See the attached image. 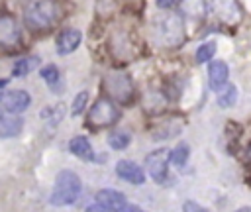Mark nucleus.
Wrapping results in <instances>:
<instances>
[{"label":"nucleus","mask_w":251,"mask_h":212,"mask_svg":"<svg viewBox=\"0 0 251 212\" xmlns=\"http://www.w3.org/2000/svg\"><path fill=\"white\" fill-rule=\"evenodd\" d=\"M61 16V6L55 0H35L24 12V22L33 31H43L51 27Z\"/></svg>","instance_id":"1"},{"label":"nucleus","mask_w":251,"mask_h":212,"mask_svg":"<svg viewBox=\"0 0 251 212\" xmlns=\"http://www.w3.org/2000/svg\"><path fill=\"white\" fill-rule=\"evenodd\" d=\"M80 194V179L76 173L63 169L57 179H55V186L53 192L49 196V202L53 206H69L73 204Z\"/></svg>","instance_id":"2"},{"label":"nucleus","mask_w":251,"mask_h":212,"mask_svg":"<svg viewBox=\"0 0 251 212\" xmlns=\"http://www.w3.org/2000/svg\"><path fill=\"white\" fill-rule=\"evenodd\" d=\"M155 37L167 45V47H176L184 41V24L178 14H165L155 22Z\"/></svg>","instance_id":"3"},{"label":"nucleus","mask_w":251,"mask_h":212,"mask_svg":"<svg viewBox=\"0 0 251 212\" xmlns=\"http://www.w3.org/2000/svg\"><path fill=\"white\" fill-rule=\"evenodd\" d=\"M118 118H120V110L110 98H98L88 112V124L92 128L112 126L114 122H118Z\"/></svg>","instance_id":"4"},{"label":"nucleus","mask_w":251,"mask_h":212,"mask_svg":"<svg viewBox=\"0 0 251 212\" xmlns=\"http://www.w3.org/2000/svg\"><path fill=\"white\" fill-rule=\"evenodd\" d=\"M210 8H212V14L218 22H222L224 26H237L243 18V12L237 4V0H212L210 2Z\"/></svg>","instance_id":"5"},{"label":"nucleus","mask_w":251,"mask_h":212,"mask_svg":"<svg viewBox=\"0 0 251 212\" xmlns=\"http://www.w3.org/2000/svg\"><path fill=\"white\" fill-rule=\"evenodd\" d=\"M106 88H108L110 96H114L120 102H127L133 94L131 80L126 73H110L106 77Z\"/></svg>","instance_id":"6"},{"label":"nucleus","mask_w":251,"mask_h":212,"mask_svg":"<svg viewBox=\"0 0 251 212\" xmlns=\"http://www.w3.org/2000/svg\"><path fill=\"white\" fill-rule=\"evenodd\" d=\"M167 161H171V155L167 149H157L151 151L145 159V169L149 171V175L157 181V183H165L167 181Z\"/></svg>","instance_id":"7"},{"label":"nucleus","mask_w":251,"mask_h":212,"mask_svg":"<svg viewBox=\"0 0 251 212\" xmlns=\"http://www.w3.org/2000/svg\"><path fill=\"white\" fill-rule=\"evenodd\" d=\"M29 102H31V96L25 90H6L0 98L4 114H14V116L24 112L29 106Z\"/></svg>","instance_id":"8"},{"label":"nucleus","mask_w":251,"mask_h":212,"mask_svg":"<svg viewBox=\"0 0 251 212\" xmlns=\"http://www.w3.org/2000/svg\"><path fill=\"white\" fill-rule=\"evenodd\" d=\"M0 43L8 49V47H16L20 43V27L16 24V20L8 14H4L0 18Z\"/></svg>","instance_id":"9"},{"label":"nucleus","mask_w":251,"mask_h":212,"mask_svg":"<svg viewBox=\"0 0 251 212\" xmlns=\"http://www.w3.org/2000/svg\"><path fill=\"white\" fill-rule=\"evenodd\" d=\"M116 173H118L120 179L127 181V183H131V185H143V181H145V171H143L137 163L127 161V159L118 161Z\"/></svg>","instance_id":"10"},{"label":"nucleus","mask_w":251,"mask_h":212,"mask_svg":"<svg viewBox=\"0 0 251 212\" xmlns=\"http://www.w3.org/2000/svg\"><path fill=\"white\" fill-rule=\"evenodd\" d=\"M96 202L102 204L104 208H108L110 212H122L127 202H126V196L114 188H102L96 192Z\"/></svg>","instance_id":"11"},{"label":"nucleus","mask_w":251,"mask_h":212,"mask_svg":"<svg viewBox=\"0 0 251 212\" xmlns=\"http://www.w3.org/2000/svg\"><path fill=\"white\" fill-rule=\"evenodd\" d=\"M80 31L75 29V27H69V29H63L59 35H57V53L61 55H69L73 53L78 45H80Z\"/></svg>","instance_id":"12"},{"label":"nucleus","mask_w":251,"mask_h":212,"mask_svg":"<svg viewBox=\"0 0 251 212\" xmlns=\"http://www.w3.org/2000/svg\"><path fill=\"white\" fill-rule=\"evenodd\" d=\"M227 75H229V71H227V65L224 61L210 63V67H208V82H210V86L214 90H222L224 88V84L227 80Z\"/></svg>","instance_id":"13"},{"label":"nucleus","mask_w":251,"mask_h":212,"mask_svg":"<svg viewBox=\"0 0 251 212\" xmlns=\"http://www.w3.org/2000/svg\"><path fill=\"white\" fill-rule=\"evenodd\" d=\"M69 149H71V153H75L76 157H80V159H84V161H92V159H94V151H92L88 139L82 137V135L73 137L71 143H69Z\"/></svg>","instance_id":"14"},{"label":"nucleus","mask_w":251,"mask_h":212,"mask_svg":"<svg viewBox=\"0 0 251 212\" xmlns=\"http://www.w3.org/2000/svg\"><path fill=\"white\" fill-rule=\"evenodd\" d=\"M24 120L16 116H2L0 118V135L2 137H14L22 132Z\"/></svg>","instance_id":"15"},{"label":"nucleus","mask_w":251,"mask_h":212,"mask_svg":"<svg viewBox=\"0 0 251 212\" xmlns=\"http://www.w3.org/2000/svg\"><path fill=\"white\" fill-rule=\"evenodd\" d=\"M39 65V59L37 57H22L14 63L12 67V75L14 77H25L29 71H33L35 67Z\"/></svg>","instance_id":"16"},{"label":"nucleus","mask_w":251,"mask_h":212,"mask_svg":"<svg viewBox=\"0 0 251 212\" xmlns=\"http://www.w3.org/2000/svg\"><path fill=\"white\" fill-rule=\"evenodd\" d=\"M180 10L190 18H200L206 12V0H180Z\"/></svg>","instance_id":"17"},{"label":"nucleus","mask_w":251,"mask_h":212,"mask_svg":"<svg viewBox=\"0 0 251 212\" xmlns=\"http://www.w3.org/2000/svg\"><path fill=\"white\" fill-rule=\"evenodd\" d=\"M235 100H237V88H235L233 84L224 86V88L220 90V94H218V104H220L222 108H229V106H233Z\"/></svg>","instance_id":"18"},{"label":"nucleus","mask_w":251,"mask_h":212,"mask_svg":"<svg viewBox=\"0 0 251 212\" xmlns=\"http://www.w3.org/2000/svg\"><path fill=\"white\" fill-rule=\"evenodd\" d=\"M129 141H131V137H129L127 132H114V133H110V137H108V143H110V147H114V149H124V147L129 145Z\"/></svg>","instance_id":"19"},{"label":"nucleus","mask_w":251,"mask_h":212,"mask_svg":"<svg viewBox=\"0 0 251 212\" xmlns=\"http://www.w3.org/2000/svg\"><path fill=\"white\" fill-rule=\"evenodd\" d=\"M214 53H216V43L214 41H206L196 49V61L198 63H206V61H210L214 57Z\"/></svg>","instance_id":"20"},{"label":"nucleus","mask_w":251,"mask_h":212,"mask_svg":"<svg viewBox=\"0 0 251 212\" xmlns=\"http://www.w3.org/2000/svg\"><path fill=\"white\" fill-rule=\"evenodd\" d=\"M186 159H188V145L178 143V145L173 149V153H171V163L182 167V165L186 163Z\"/></svg>","instance_id":"21"},{"label":"nucleus","mask_w":251,"mask_h":212,"mask_svg":"<svg viewBox=\"0 0 251 212\" xmlns=\"http://www.w3.org/2000/svg\"><path fill=\"white\" fill-rule=\"evenodd\" d=\"M41 77L47 84H57L59 82V69L55 65H47L43 71H41Z\"/></svg>","instance_id":"22"},{"label":"nucleus","mask_w":251,"mask_h":212,"mask_svg":"<svg viewBox=\"0 0 251 212\" xmlns=\"http://www.w3.org/2000/svg\"><path fill=\"white\" fill-rule=\"evenodd\" d=\"M86 100H88V92H80V94H76V98H75V102H73V110H71V114H73V116H78V114L84 110Z\"/></svg>","instance_id":"23"},{"label":"nucleus","mask_w":251,"mask_h":212,"mask_svg":"<svg viewBox=\"0 0 251 212\" xmlns=\"http://www.w3.org/2000/svg\"><path fill=\"white\" fill-rule=\"evenodd\" d=\"M182 212H210V210H206L204 206L196 204L194 200H186V202L182 204Z\"/></svg>","instance_id":"24"},{"label":"nucleus","mask_w":251,"mask_h":212,"mask_svg":"<svg viewBox=\"0 0 251 212\" xmlns=\"http://www.w3.org/2000/svg\"><path fill=\"white\" fill-rule=\"evenodd\" d=\"M86 212H110V210H108V208H104L102 204H98V202H96V204H90V206L86 208Z\"/></svg>","instance_id":"25"},{"label":"nucleus","mask_w":251,"mask_h":212,"mask_svg":"<svg viewBox=\"0 0 251 212\" xmlns=\"http://www.w3.org/2000/svg\"><path fill=\"white\" fill-rule=\"evenodd\" d=\"M176 2H180V0H157V6L159 8H173Z\"/></svg>","instance_id":"26"},{"label":"nucleus","mask_w":251,"mask_h":212,"mask_svg":"<svg viewBox=\"0 0 251 212\" xmlns=\"http://www.w3.org/2000/svg\"><path fill=\"white\" fill-rule=\"evenodd\" d=\"M122 212H141V210H139L137 206H126V208H124Z\"/></svg>","instance_id":"27"},{"label":"nucleus","mask_w":251,"mask_h":212,"mask_svg":"<svg viewBox=\"0 0 251 212\" xmlns=\"http://www.w3.org/2000/svg\"><path fill=\"white\" fill-rule=\"evenodd\" d=\"M235 212H251V208H249V206H243V208H239V210H235Z\"/></svg>","instance_id":"28"}]
</instances>
